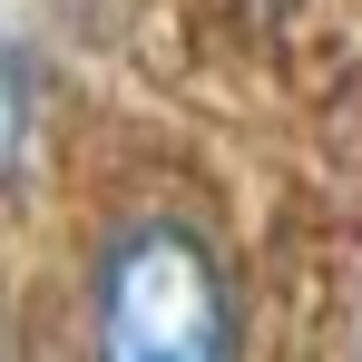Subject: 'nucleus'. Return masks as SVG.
Masks as SVG:
<instances>
[{"label": "nucleus", "mask_w": 362, "mask_h": 362, "mask_svg": "<svg viewBox=\"0 0 362 362\" xmlns=\"http://www.w3.org/2000/svg\"><path fill=\"white\" fill-rule=\"evenodd\" d=\"M245 303L216 235L177 206H137L88 264V362H235Z\"/></svg>", "instance_id": "1"}, {"label": "nucleus", "mask_w": 362, "mask_h": 362, "mask_svg": "<svg viewBox=\"0 0 362 362\" xmlns=\"http://www.w3.org/2000/svg\"><path fill=\"white\" fill-rule=\"evenodd\" d=\"M30 137H40V59L0 49V186H20Z\"/></svg>", "instance_id": "2"}]
</instances>
